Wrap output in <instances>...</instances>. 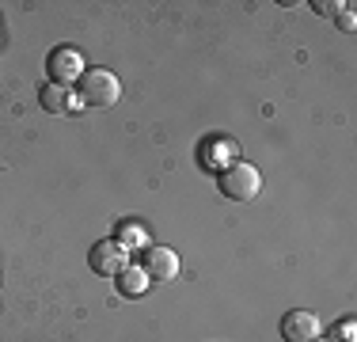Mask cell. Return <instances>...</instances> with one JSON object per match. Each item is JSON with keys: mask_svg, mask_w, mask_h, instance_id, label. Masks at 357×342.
I'll use <instances>...</instances> for the list:
<instances>
[{"mask_svg": "<svg viewBox=\"0 0 357 342\" xmlns=\"http://www.w3.org/2000/svg\"><path fill=\"white\" fill-rule=\"evenodd\" d=\"M76 99L80 107H114L122 99V80L110 68H84L76 80Z\"/></svg>", "mask_w": 357, "mask_h": 342, "instance_id": "cell-1", "label": "cell"}, {"mask_svg": "<svg viewBox=\"0 0 357 342\" xmlns=\"http://www.w3.org/2000/svg\"><path fill=\"white\" fill-rule=\"evenodd\" d=\"M217 191L225 194L228 202H255L262 191V175L255 164H248V160H232V164L217 175Z\"/></svg>", "mask_w": 357, "mask_h": 342, "instance_id": "cell-2", "label": "cell"}, {"mask_svg": "<svg viewBox=\"0 0 357 342\" xmlns=\"http://www.w3.org/2000/svg\"><path fill=\"white\" fill-rule=\"evenodd\" d=\"M88 267L99 274V278H118L126 267H130V247H122L118 239H99L88 251Z\"/></svg>", "mask_w": 357, "mask_h": 342, "instance_id": "cell-3", "label": "cell"}, {"mask_svg": "<svg viewBox=\"0 0 357 342\" xmlns=\"http://www.w3.org/2000/svg\"><path fill=\"white\" fill-rule=\"evenodd\" d=\"M84 57L76 54L73 46H57V50H50V57H46V76H50V84H76L80 80V73H84Z\"/></svg>", "mask_w": 357, "mask_h": 342, "instance_id": "cell-4", "label": "cell"}, {"mask_svg": "<svg viewBox=\"0 0 357 342\" xmlns=\"http://www.w3.org/2000/svg\"><path fill=\"white\" fill-rule=\"evenodd\" d=\"M141 270L149 274V281H175L178 270H183V259L172 247H160V244H149L144 247V259H141Z\"/></svg>", "mask_w": 357, "mask_h": 342, "instance_id": "cell-5", "label": "cell"}, {"mask_svg": "<svg viewBox=\"0 0 357 342\" xmlns=\"http://www.w3.org/2000/svg\"><path fill=\"white\" fill-rule=\"evenodd\" d=\"M323 323L316 312H308V308H293V312L282 315V339L285 342H312L319 339Z\"/></svg>", "mask_w": 357, "mask_h": 342, "instance_id": "cell-6", "label": "cell"}, {"mask_svg": "<svg viewBox=\"0 0 357 342\" xmlns=\"http://www.w3.org/2000/svg\"><path fill=\"white\" fill-rule=\"evenodd\" d=\"M38 103H42L46 114H65V110L76 107L73 96H69V88H65V84H50V80L38 88Z\"/></svg>", "mask_w": 357, "mask_h": 342, "instance_id": "cell-7", "label": "cell"}, {"mask_svg": "<svg viewBox=\"0 0 357 342\" xmlns=\"http://www.w3.org/2000/svg\"><path fill=\"white\" fill-rule=\"evenodd\" d=\"M118 289H122L126 297H141L144 289H149V274H144L141 267H126L122 274H118Z\"/></svg>", "mask_w": 357, "mask_h": 342, "instance_id": "cell-8", "label": "cell"}, {"mask_svg": "<svg viewBox=\"0 0 357 342\" xmlns=\"http://www.w3.org/2000/svg\"><path fill=\"white\" fill-rule=\"evenodd\" d=\"M118 244H122V247H130V251H133V247H149V236H144V228L141 225H126V228H118Z\"/></svg>", "mask_w": 357, "mask_h": 342, "instance_id": "cell-9", "label": "cell"}, {"mask_svg": "<svg viewBox=\"0 0 357 342\" xmlns=\"http://www.w3.org/2000/svg\"><path fill=\"white\" fill-rule=\"evenodd\" d=\"M312 8H316V12L323 15V20H335V15L342 12L346 4H331V0H316V4H312Z\"/></svg>", "mask_w": 357, "mask_h": 342, "instance_id": "cell-10", "label": "cell"}, {"mask_svg": "<svg viewBox=\"0 0 357 342\" xmlns=\"http://www.w3.org/2000/svg\"><path fill=\"white\" fill-rule=\"evenodd\" d=\"M338 27H342V31H354V4H346L342 12H338Z\"/></svg>", "mask_w": 357, "mask_h": 342, "instance_id": "cell-11", "label": "cell"}, {"mask_svg": "<svg viewBox=\"0 0 357 342\" xmlns=\"http://www.w3.org/2000/svg\"><path fill=\"white\" fill-rule=\"evenodd\" d=\"M312 342H323V339H312Z\"/></svg>", "mask_w": 357, "mask_h": 342, "instance_id": "cell-12", "label": "cell"}]
</instances>
